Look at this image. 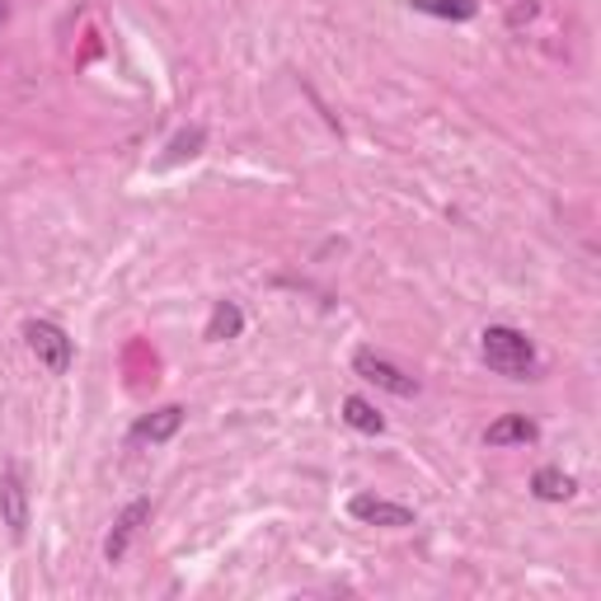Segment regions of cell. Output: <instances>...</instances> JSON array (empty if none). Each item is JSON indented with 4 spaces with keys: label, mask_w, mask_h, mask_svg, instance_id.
<instances>
[{
    "label": "cell",
    "mask_w": 601,
    "mask_h": 601,
    "mask_svg": "<svg viewBox=\"0 0 601 601\" xmlns=\"http://www.w3.org/2000/svg\"><path fill=\"white\" fill-rule=\"evenodd\" d=\"M480 352L484 362L499 371V376H512V381H532L536 376V348L526 339L522 329H507V325H489L480 334Z\"/></svg>",
    "instance_id": "cell-1"
},
{
    "label": "cell",
    "mask_w": 601,
    "mask_h": 601,
    "mask_svg": "<svg viewBox=\"0 0 601 601\" xmlns=\"http://www.w3.org/2000/svg\"><path fill=\"white\" fill-rule=\"evenodd\" d=\"M24 339H29V352L39 358L52 376H62V371H70V339H66V329L62 325H52V320H29L24 325Z\"/></svg>",
    "instance_id": "cell-2"
},
{
    "label": "cell",
    "mask_w": 601,
    "mask_h": 601,
    "mask_svg": "<svg viewBox=\"0 0 601 601\" xmlns=\"http://www.w3.org/2000/svg\"><path fill=\"white\" fill-rule=\"evenodd\" d=\"M352 371H358L362 381H371V385H381V391H391V395H400V400H409V395H418V381L409 376V371H400L395 362H385V358H376V352H358L352 358Z\"/></svg>",
    "instance_id": "cell-3"
},
{
    "label": "cell",
    "mask_w": 601,
    "mask_h": 601,
    "mask_svg": "<svg viewBox=\"0 0 601 601\" xmlns=\"http://www.w3.org/2000/svg\"><path fill=\"white\" fill-rule=\"evenodd\" d=\"M0 517H6L10 536H24V526H29V489L20 480V466H6V474H0Z\"/></svg>",
    "instance_id": "cell-4"
},
{
    "label": "cell",
    "mask_w": 601,
    "mask_h": 601,
    "mask_svg": "<svg viewBox=\"0 0 601 601\" xmlns=\"http://www.w3.org/2000/svg\"><path fill=\"white\" fill-rule=\"evenodd\" d=\"M151 517V503L146 499H136V503H128L118 512V522H113V532H109V540H103V559L109 564H118L122 555H128V545H132V536L141 532V522Z\"/></svg>",
    "instance_id": "cell-5"
},
{
    "label": "cell",
    "mask_w": 601,
    "mask_h": 601,
    "mask_svg": "<svg viewBox=\"0 0 601 601\" xmlns=\"http://www.w3.org/2000/svg\"><path fill=\"white\" fill-rule=\"evenodd\" d=\"M348 512L367 526H414V512L400 507V503H385V499H371V493H358V499L348 503Z\"/></svg>",
    "instance_id": "cell-6"
},
{
    "label": "cell",
    "mask_w": 601,
    "mask_h": 601,
    "mask_svg": "<svg viewBox=\"0 0 601 601\" xmlns=\"http://www.w3.org/2000/svg\"><path fill=\"white\" fill-rule=\"evenodd\" d=\"M179 428H184V409H179V404H165V409H155V414H146L136 423L132 441H170Z\"/></svg>",
    "instance_id": "cell-7"
},
{
    "label": "cell",
    "mask_w": 601,
    "mask_h": 601,
    "mask_svg": "<svg viewBox=\"0 0 601 601\" xmlns=\"http://www.w3.org/2000/svg\"><path fill=\"white\" fill-rule=\"evenodd\" d=\"M484 441H489V447H526V441H536V423L526 414H507L499 423H489Z\"/></svg>",
    "instance_id": "cell-8"
},
{
    "label": "cell",
    "mask_w": 601,
    "mask_h": 601,
    "mask_svg": "<svg viewBox=\"0 0 601 601\" xmlns=\"http://www.w3.org/2000/svg\"><path fill=\"white\" fill-rule=\"evenodd\" d=\"M240 329H244L240 306H236V300H221V306L211 310V320H207V334H203V339H207V343H226V339H236Z\"/></svg>",
    "instance_id": "cell-9"
},
{
    "label": "cell",
    "mask_w": 601,
    "mask_h": 601,
    "mask_svg": "<svg viewBox=\"0 0 601 601\" xmlns=\"http://www.w3.org/2000/svg\"><path fill=\"white\" fill-rule=\"evenodd\" d=\"M532 489H536V499H545V503H564V499H573V474H564V470H555V466H545V470H536V480H532Z\"/></svg>",
    "instance_id": "cell-10"
},
{
    "label": "cell",
    "mask_w": 601,
    "mask_h": 601,
    "mask_svg": "<svg viewBox=\"0 0 601 601\" xmlns=\"http://www.w3.org/2000/svg\"><path fill=\"white\" fill-rule=\"evenodd\" d=\"M343 418H348V428H358V433H385V418L371 409L362 395H348L343 400Z\"/></svg>",
    "instance_id": "cell-11"
},
{
    "label": "cell",
    "mask_w": 601,
    "mask_h": 601,
    "mask_svg": "<svg viewBox=\"0 0 601 601\" xmlns=\"http://www.w3.org/2000/svg\"><path fill=\"white\" fill-rule=\"evenodd\" d=\"M414 10L433 14V20H470L480 10V0H414Z\"/></svg>",
    "instance_id": "cell-12"
},
{
    "label": "cell",
    "mask_w": 601,
    "mask_h": 601,
    "mask_svg": "<svg viewBox=\"0 0 601 601\" xmlns=\"http://www.w3.org/2000/svg\"><path fill=\"white\" fill-rule=\"evenodd\" d=\"M203 141H207V132H203V128H188V132H179V136L170 141V155H165V165L184 161V155H198V151H203Z\"/></svg>",
    "instance_id": "cell-13"
},
{
    "label": "cell",
    "mask_w": 601,
    "mask_h": 601,
    "mask_svg": "<svg viewBox=\"0 0 601 601\" xmlns=\"http://www.w3.org/2000/svg\"><path fill=\"white\" fill-rule=\"evenodd\" d=\"M0 24H6V0H0Z\"/></svg>",
    "instance_id": "cell-14"
}]
</instances>
